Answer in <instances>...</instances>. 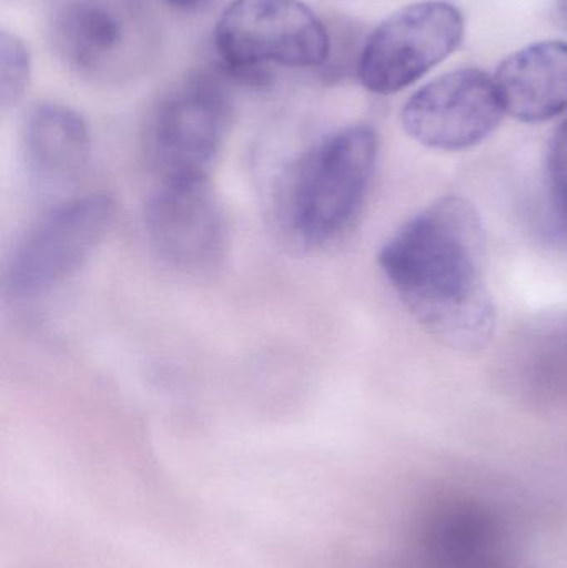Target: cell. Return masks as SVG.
Wrapping results in <instances>:
<instances>
[{
    "mask_svg": "<svg viewBox=\"0 0 567 568\" xmlns=\"http://www.w3.org/2000/svg\"><path fill=\"white\" fill-rule=\"evenodd\" d=\"M483 232L468 200L443 196L406 222L378 256L413 317L439 343L462 353L485 349L495 336Z\"/></svg>",
    "mask_w": 567,
    "mask_h": 568,
    "instance_id": "6da1fadb",
    "label": "cell"
},
{
    "mask_svg": "<svg viewBox=\"0 0 567 568\" xmlns=\"http://www.w3.org/2000/svg\"><path fill=\"white\" fill-rule=\"evenodd\" d=\"M378 136L365 123L336 130L296 162L285 190L292 232L308 245L342 235L358 215L372 185Z\"/></svg>",
    "mask_w": 567,
    "mask_h": 568,
    "instance_id": "7a4b0ae2",
    "label": "cell"
},
{
    "mask_svg": "<svg viewBox=\"0 0 567 568\" xmlns=\"http://www.w3.org/2000/svg\"><path fill=\"white\" fill-rule=\"evenodd\" d=\"M47 27L53 55L83 79H129L152 55V27L132 0H57Z\"/></svg>",
    "mask_w": 567,
    "mask_h": 568,
    "instance_id": "3957f363",
    "label": "cell"
},
{
    "mask_svg": "<svg viewBox=\"0 0 567 568\" xmlns=\"http://www.w3.org/2000/svg\"><path fill=\"white\" fill-rule=\"evenodd\" d=\"M115 213V202L103 193L43 213L13 246L3 272L7 296L32 300L69 280L105 239Z\"/></svg>",
    "mask_w": 567,
    "mask_h": 568,
    "instance_id": "277c9868",
    "label": "cell"
},
{
    "mask_svg": "<svg viewBox=\"0 0 567 568\" xmlns=\"http://www.w3.org/2000/svg\"><path fill=\"white\" fill-rule=\"evenodd\" d=\"M232 120L219 77L195 73L163 93L146 123L145 150L160 180L209 176Z\"/></svg>",
    "mask_w": 567,
    "mask_h": 568,
    "instance_id": "5b68a950",
    "label": "cell"
},
{
    "mask_svg": "<svg viewBox=\"0 0 567 568\" xmlns=\"http://www.w3.org/2000/svg\"><path fill=\"white\" fill-rule=\"evenodd\" d=\"M223 62L240 73L263 65L320 67L330 57V36L302 0H232L215 27Z\"/></svg>",
    "mask_w": 567,
    "mask_h": 568,
    "instance_id": "8992f818",
    "label": "cell"
},
{
    "mask_svg": "<svg viewBox=\"0 0 567 568\" xmlns=\"http://www.w3.org/2000/svg\"><path fill=\"white\" fill-rule=\"evenodd\" d=\"M463 37L465 19L453 3L425 0L403 7L366 40L358 60L360 82L378 95L399 92L448 59Z\"/></svg>",
    "mask_w": 567,
    "mask_h": 568,
    "instance_id": "52a82bcc",
    "label": "cell"
},
{
    "mask_svg": "<svg viewBox=\"0 0 567 568\" xmlns=\"http://www.w3.org/2000/svg\"><path fill=\"white\" fill-rule=\"evenodd\" d=\"M506 110L496 80L478 69H459L413 93L402 110L405 132L442 152H462L488 139Z\"/></svg>",
    "mask_w": 567,
    "mask_h": 568,
    "instance_id": "ba28073f",
    "label": "cell"
},
{
    "mask_svg": "<svg viewBox=\"0 0 567 568\" xmlns=\"http://www.w3.org/2000/svg\"><path fill=\"white\" fill-rule=\"evenodd\" d=\"M145 229L159 255L176 268H206L225 248V216L209 176L160 180L146 202Z\"/></svg>",
    "mask_w": 567,
    "mask_h": 568,
    "instance_id": "9c48e42d",
    "label": "cell"
},
{
    "mask_svg": "<svg viewBox=\"0 0 567 568\" xmlns=\"http://www.w3.org/2000/svg\"><path fill=\"white\" fill-rule=\"evenodd\" d=\"M422 568H503L506 536L498 516L483 504L452 499L429 510L419 526Z\"/></svg>",
    "mask_w": 567,
    "mask_h": 568,
    "instance_id": "30bf717a",
    "label": "cell"
},
{
    "mask_svg": "<svg viewBox=\"0 0 567 568\" xmlns=\"http://www.w3.org/2000/svg\"><path fill=\"white\" fill-rule=\"evenodd\" d=\"M506 113L525 123L548 122L567 110V43H533L509 55L495 77Z\"/></svg>",
    "mask_w": 567,
    "mask_h": 568,
    "instance_id": "8fae6325",
    "label": "cell"
},
{
    "mask_svg": "<svg viewBox=\"0 0 567 568\" xmlns=\"http://www.w3.org/2000/svg\"><path fill=\"white\" fill-rule=\"evenodd\" d=\"M23 159L30 179L42 190H63L79 182L90 159V132L75 110L42 103L23 126Z\"/></svg>",
    "mask_w": 567,
    "mask_h": 568,
    "instance_id": "7c38bea8",
    "label": "cell"
},
{
    "mask_svg": "<svg viewBox=\"0 0 567 568\" xmlns=\"http://www.w3.org/2000/svg\"><path fill=\"white\" fill-rule=\"evenodd\" d=\"M513 367L522 390L533 399L567 400V321H551L533 331Z\"/></svg>",
    "mask_w": 567,
    "mask_h": 568,
    "instance_id": "4fadbf2b",
    "label": "cell"
},
{
    "mask_svg": "<svg viewBox=\"0 0 567 568\" xmlns=\"http://www.w3.org/2000/svg\"><path fill=\"white\" fill-rule=\"evenodd\" d=\"M30 52L16 33L2 30L0 33V103L2 109L16 105L30 79Z\"/></svg>",
    "mask_w": 567,
    "mask_h": 568,
    "instance_id": "5bb4252c",
    "label": "cell"
},
{
    "mask_svg": "<svg viewBox=\"0 0 567 568\" xmlns=\"http://www.w3.org/2000/svg\"><path fill=\"white\" fill-rule=\"evenodd\" d=\"M548 170L556 205L567 216V119L553 136Z\"/></svg>",
    "mask_w": 567,
    "mask_h": 568,
    "instance_id": "9a60e30c",
    "label": "cell"
},
{
    "mask_svg": "<svg viewBox=\"0 0 567 568\" xmlns=\"http://www.w3.org/2000/svg\"><path fill=\"white\" fill-rule=\"evenodd\" d=\"M556 10H558L559 19L567 27V0H555Z\"/></svg>",
    "mask_w": 567,
    "mask_h": 568,
    "instance_id": "2e32d148",
    "label": "cell"
},
{
    "mask_svg": "<svg viewBox=\"0 0 567 568\" xmlns=\"http://www.w3.org/2000/svg\"><path fill=\"white\" fill-rule=\"evenodd\" d=\"M169 2L185 3L190 2V0H169Z\"/></svg>",
    "mask_w": 567,
    "mask_h": 568,
    "instance_id": "e0dca14e",
    "label": "cell"
}]
</instances>
